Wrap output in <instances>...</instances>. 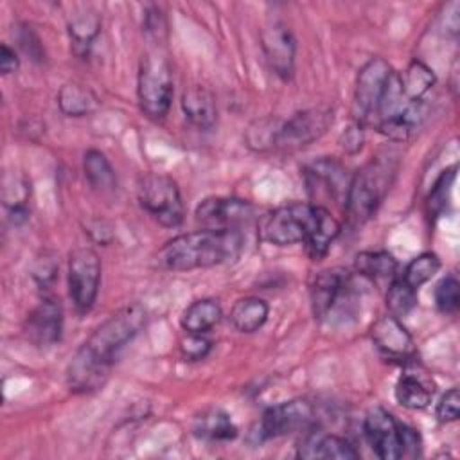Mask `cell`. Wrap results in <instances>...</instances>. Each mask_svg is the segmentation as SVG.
Instances as JSON below:
<instances>
[{
  "instance_id": "cell-10",
  "label": "cell",
  "mask_w": 460,
  "mask_h": 460,
  "mask_svg": "<svg viewBox=\"0 0 460 460\" xmlns=\"http://www.w3.org/2000/svg\"><path fill=\"white\" fill-rule=\"evenodd\" d=\"M314 424V408L307 399H291L270 406L261 419V437L275 438L307 431Z\"/></svg>"
},
{
  "instance_id": "cell-5",
  "label": "cell",
  "mask_w": 460,
  "mask_h": 460,
  "mask_svg": "<svg viewBox=\"0 0 460 460\" xmlns=\"http://www.w3.org/2000/svg\"><path fill=\"white\" fill-rule=\"evenodd\" d=\"M174 84L169 61L156 50L146 52L140 59L137 77V95L140 110L155 120L169 113Z\"/></svg>"
},
{
  "instance_id": "cell-7",
  "label": "cell",
  "mask_w": 460,
  "mask_h": 460,
  "mask_svg": "<svg viewBox=\"0 0 460 460\" xmlns=\"http://www.w3.org/2000/svg\"><path fill=\"white\" fill-rule=\"evenodd\" d=\"M392 72L394 68L383 58H372L361 66L352 99L354 122H358L359 126L376 122L377 110L385 97Z\"/></svg>"
},
{
  "instance_id": "cell-26",
  "label": "cell",
  "mask_w": 460,
  "mask_h": 460,
  "mask_svg": "<svg viewBox=\"0 0 460 460\" xmlns=\"http://www.w3.org/2000/svg\"><path fill=\"white\" fill-rule=\"evenodd\" d=\"M399 77H401L402 93H404L406 101H410V102L422 101V97L428 93V90L435 83L433 70L417 59H413L406 66V70L402 74H399Z\"/></svg>"
},
{
  "instance_id": "cell-1",
  "label": "cell",
  "mask_w": 460,
  "mask_h": 460,
  "mask_svg": "<svg viewBox=\"0 0 460 460\" xmlns=\"http://www.w3.org/2000/svg\"><path fill=\"white\" fill-rule=\"evenodd\" d=\"M146 323V309L129 304L104 320L72 356L66 368L68 388L86 394L101 388L117 359V354L140 332Z\"/></svg>"
},
{
  "instance_id": "cell-15",
  "label": "cell",
  "mask_w": 460,
  "mask_h": 460,
  "mask_svg": "<svg viewBox=\"0 0 460 460\" xmlns=\"http://www.w3.org/2000/svg\"><path fill=\"white\" fill-rule=\"evenodd\" d=\"M350 286V275L343 268H329L322 270L314 275L309 298L314 318H325L336 305V302L345 295Z\"/></svg>"
},
{
  "instance_id": "cell-23",
  "label": "cell",
  "mask_w": 460,
  "mask_h": 460,
  "mask_svg": "<svg viewBox=\"0 0 460 460\" xmlns=\"http://www.w3.org/2000/svg\"><path fill=\"white\" fill-rule=\"evenodd\" d=\"M58 106L68 117H86L97 110L99 99L90 88L79 83H66L59 88Z\"/></svg>"
},
{
  "instance_id": "cell-25",
  "label": "cell",
  "mask_w": 460,
  "mask_h": 460,
  "mask_svg": "<svg viewBox=\"0 0 460 460\" xmlns=\"http://www.w3.org/2000/svg\"><path fill=\"white\" fill-rule=\"evenodd\" d=\"M83 169L88 183L101 192H111L117 187V176L106 155L99 149H88L83 158Z\"/></svg>"
},
{
  "instance_id": "cell-37",
  "label": "cell",
  "mask_w": 460,
  "mask_h": 460,
  "mask_svg": "<svg viewBox=\"0 0 460 460\" xmlns=\"http://www.w3.org/2000/svg\"><path fill=\"white\" fill-rule=\"evenodd\" d=\"M18 41L25 54H29L32 59L41 61L43 59V47L40 43V38L34 34V31L29 25L18 27Z\"/></svg>"
},
{
  "instance_id": "cell-6",
  "label": "cell",
  "mask_w": 460,
  "mask_h": 460,
  "mask_svg": "<svg viewBox=\"0 0 460 460\" xmlns=\"http://www.w3.org/2000/svg\"><path fill=\"white\" fill-rule=\"evenodd\" d=\"M138 205L162 226L174 228L181 225L185 217V207L178 183L160 172H147L137 185Z\"/></svg>"
},
{
  "instance_id": "cell-12",
  "label": "cell",
  "mask_w": 460,
  "mask_h": 460,
  "mask_svg": "<svg viewBox=\"0 0 460 460\" xmlns=\"http://www.w3.org/2000/svg\"><path fill=\"white\" fill-rule=\"evenodd\" d=\"M363 429L367 442L383 460L401 458V422H397L385 408H372L365 415Z\"/></svg>"
},
{
  "instance_id": "cell-4",
  "label": "cell",
  "mask_w": 460,
  "mask_h": 460,
  "mask_svg": "<svg viewBox=\"0 0 460 460\" xmlns=\"http://www.w3.org/2000/svg\"><path fill=\"white\" fill-rule=\"evenodd\" d=\"M322 205L314 203H288L262 217L259 235L262 241L275 246H289L305 243L320 226Z\"/></svg>"
},
{
  "instance_id": "cell-32",
  "label": "cell",
  "mask_w": 460,
  "mask_h": 460,
  "mask_svg": "<svg viewBox=\"0 0 460 460\" xmlns=\"http://www.w3.org/2000/svg\"><path fill=\"white\" fill-rule=\"evenodd\" d=\"M279 119L266 117L261 120H255L246 129V142L248 147L253 151H271L275 149V137L279 129Z\"/></svg>"
},
{
  "instance_id": "cell-19",
  "label": "cell",
  "mask_w": 460,
  "mask_h": 460,
  "mask_svg": "<svg viewBox=\"0 0 460 460\" xmlns=\"http://www.w3.org/2000/svg\"><path fill=\"white\" fill-rule=\"evenodd\" d=\"M185 119L198 129L208 131L217 120V106L212 92L201 84L189 86L181 95Z\"/></svg>"
},
{
  "instance_id": "cell-9",
  "label": "cell",
  "mask_w": 460,
  "mask_h": 460,
  "mask_svg": "<svg viewBox=\"0 0 460 460\" xmlns=\"http://www.w3.org/2000/svg\"><path fill=\"white\" fill-rule=\"evenodd\" d=\"M332 110L327 106L307 108L293 113L288 120L279 122L275 149L293 151L318 140L332 124Z\"/></svg>"
},
{
  "instance_id": "cell-24",
  "label": "cell",
  "mask_w": 460,
  "mask_h": 460,
  "mask_svg": "<svg viewBox=\"0 0 460 460\" xmlns=\"http://www.w3.org/2000/svg\"><path fill=\"white\" fill-rule=\"evenodd\" d=\"M221 320V305L214 298H199L192 302L181 314V327L187 332L205 334Z\"/></svg>"
},
{
  "instance_id": "cell-11",
  "label": "cell",
  "mask_w": 460,
  "mask_h": 460,
  "mask_svg": "<svg viewBox=\"0 0 460 460\" xmlns=\"http://www.w3.org/2000/svg\"><path fill=\"white\" fill-rule=\"evenodd\" d=\"M261 49L270 70L282 81L291 79L295 72V36L284 22H270L261 31Z\"/></svg>"
},
{
  "instance_id": "cell-14",
  "label": "cell",
  "mask_w": 460,
  "mask_h": 460,
  "mask_svg": "<svg viewBox=\"0 0 460 460\" xmlns=\"http://www.w3.org/2000/svg\"><path fill=\"white\" fill-rule=\"evenodd\" d=\"M63 331V305L56 296H43V300L29 313L25 322V334L31 343L38 347H50L59 341Z\"/></svg>"
},
{
  "instance_id": "cell-33",
  "label": "cell",
  "mask_w": 460,
  "mask_h": 460,
  "mask_svg": "<svg viewBox=\"0 0 460 460\" xmlns=\"http://www.w3.org/2000/svg\"><path fill=\"white\" fill-rule=\"evenodd\" d=\"M460 304V284L456 275H446L435 288V305L444 314H455Z\"/></svg>"
},
{
  "instance_id": "cell-38",
  "label": "cell",
  "mask_w": 460,
  "mask_h": 460,
  "mask_svg": "<svg viewBox=\"0 0 460 460\" xmlns=\"http://www.w3.org/2000/svg\"><path fill=\"white\" fill-rule=\"evenodd\" d=\"M420 453V437L419 433L406 426L401 424V458H415Z\"/></svg>"
},
{
  "instance_id": "cell-21",
  "label": "cell",
  "mask_w": 460,
  "mask_h": 460,
  "mask_svg": "<svg viewBox=\"0 0 460 460\" xmlns=\"http://www.w3.org/2000/svg\"><path fill=\"white\" fill-rule=\"evenodd\" d=\"M192 431L198 438L208 442H225L235 438L237 435V428L232 422L230 415L219 408H208L196 415Z\"/></svg>"
},
{
  "instance_id": "cell-36",
  "label": "cell",
  "mask_w": 460,
  "mask_h": 460,
  "mask_svg": "<svg viewBox=\"0 0 460 460\" xmlns=\"http://www.w3.org/2000/svg\"><path fill=\"white\" fill-rule=\"evenodd\" d=\"M460 415V397H458V388L447 390L438 404H437V419L440 422H453Z\"/></svg>"
},
{
  "instance_id": "cell-35",
  "label": "cell",
  "mask_w": 460,
  "mask_h": 460,
  "mask_svg": "<svg viewBox=\"0 0 460 460\" xmlns=\"http://www.w3.org/2000/svg\"><path fill=\"white\" fill-rule=\"evenodd\" d=\"M212 349L210 340H207L203 334H194V332H187V336L180 341V350L181 354L190 359V361H198L203 359Z\"/></svg>"
},
{
  "instance_id": "cell-22",
  "label": "cell",
  "mask_w": 460,
  "mask_h": 460,
  "mask_svg": "<svg viewBox=\"0 0 460 460\" xmlns=\"http://www.w3.org/2000/svg\"><path fill=\"white\" fill-rule=\"evenodd\" d=\"M270 314V305L259 296L239 298L230 309V322L239 332L259 331Z\"/></svg>"
},
{
  "instance_id": "cell-39",
  "label": "cell",
  "mask_w": 460,
  "mask_h": 460,
  "mask_svg": "<svg viewBox=\"0 0 460 460\" xmlns=\"http://www.w3.org/2000/svg\"><path fill=\"white\" fill-rule=\"evenodd\" d=\"M56 271H58V266H56L54 259H52V257H43V259H38V261H36L32 277H34V280L38 282V286H43V288H45V286H49L50 282H54Z\"/></svg>"
},
{
  "instance_id": "cell-2",
  "label": "cell",
  "mask_w": 460,
  "mask_h": 460,
  "mask_svg": "<svg viewBox=\"0 0 460 460\" xmlns=\"http://www.w3.org/2000/svg\"><path fill=\"white\" fill-rule=\"evenodd\" d=\"M243 248L237 228H203L169 239L156 253V264L171 271L212 268L234 261Z\"/></svg>"
},
{
  "instance_id": "cell-20",
  "label": "cell",
  "mask_w": 460,
  "mask_h": 460,
  "mask_svg": "<svg viewBox=\"0 0 460 460\" xmlns=\"http://www.w3.org/2000/svg\"><path fill=\"white\" fill-rule=\"evenodd\" d=\"M66 29L74 52L84 56L101 31V16L92 7L79 5L66 16Z\"/></svg>"
},
{
  "instance_id": "cell-13",
  "label": "cell",
  "mask_w": 460,
  "mask_h": 460,
  "mask_svg": "<svg viewBox=\"0 0 460 460\" xmlns=\"http://www.w3.org/2000/svg\"><path fill=\"white\" fill-rule=\"evenodd\" d=\"M252 216L253 205L239 198H207L196 208V219L205 228H237Z\"/></svg>"
},
{
  "instance_id": "cell-30",
  "label": "cell",
  "mask_w": 460,
  "mask_h": 460,
  "mask_svg": "<svg viewBox=\"0 0 460 460\" xmlns=\"http://www.w3.org/2000/svg\"><path fill=\"white\" fill-rule=\"evenodd\" d=\"M438 270H440V259L435 253H431V252H424V253H420V255H417L415 259L410 261V264L406 266V270H404L401 279L406 284H410L413 289H419Z\"/></svg>"
},
{
  "instance_id": "cell-40",
  "label": "cell",
  "mask_w": 460,
  "mask_h": 460,
  "mask_svg": "<svg viewBox=\"0 0 460 460\" xmlns=\"http://www.w3.org/2000/svg\"><path fill=\"white\" fill-rule=\"evenodd\" d=\"M363 126H359L358 122H354L350 128H347L341 135V146L349 151V153H356L361 147L363 142Z\"/></svg>"
},
{
  "instance_id": "cell-8",
  "label": "cell",
  "mask_w": 460,
  "mask_h": 460,
  "mask_svg": "<svg viewBox=\"0 0 460 460\" xmlns=\"http://www.w3.org/2000/svg\"><path fill=\"white\" fill-rule=\"evenodd\" d=\"M101 259L88 246L75 248L68 257V295L77 313H88L101 286Z\"/></svg>"
},
{
  "instance_id": "cell-17",
  "label": "cell",
  "mask_w": 460,
  "mask_h": 460,
  "mask_svg": "<svg viewBox=\"0 0 460 460\" xmlns=\"http://www.w3.org/2000/svg\"><path fill=\"white\" fill-rule=\"evenodd\" d=\"M305 181L311 194L332 198L338 201L347 194L349 181L345 169L332 158H320L305 169Z\"/></svg>"
},
{
  "instance_id": "cell-28",
  "label": "cell",
  "mask_w": 460,
  "mask_h": 460,
  "mask_svg": "<svg viewBox=\"0 0 460 460\" xmlns=\"http://www.w3.org/2000/svg\"><path fill=\"white\" fill-rule=\"evenodd\" d=\"M354 268L368 279H388L397 271V261L388 252H359L354 259Z\"/></svg>"
},
{
  "instance_id": "cell-29",
  "label": "cell",
  "mask_w": 460,
  "mask_h": 460,
  "mask_svg": "<svg viewBox=\"0 0 460 460\" xmlns=\"http://www.w3.org/2000/svg\"><path fill=\"white\" fill-rule=\"evenodd\" d=\"M340 230H341V226H340V223L336 221V217H334L327 208H323V214H322V221H320L318 230L304 243L307 255H309L313 261L323 259V257L327 255L329 248H331V243L338 237Z\"/></svg>"
},
{
  "instance_id": "cell-16",
  "label": "cell",
  "mask_w": 460,
  "mask_h": 460,
  "mask_svg": "<svg viewBox=\"0 0 460 460\" xmlns=\"http://www.w3.org/2000/svg\"><path fill=\"white\" fill-rule=\"evenodd\" d=\"M374 345L390 359H411L415 354L411 334L401 323V320L394 314L381 316L370 331Z\"/></svg>"
},
{
  "instance_id": "cell-18",
  "label": "cell",
  "mask_w": 460,
  "mask_h": 460,
  "mask_svg": "<svg viewBox=\"0 0 460 460\" xmlns=\"http://www.w3.org/2000/svg\"><path fill=\"white\" fill-rule=\"evenodd\" d=\"M300 458L305 460H316V458H325V460H354L359 456L356 447L343 437L338 435H327L320 431L309 433L304 442L298 446Z\"/></svg>"
},
{
  "instance_id": "cell-27",
  "label": "cell",
  "mask_w": 460,
  "mask_h": 460,
  "mask_svg": "<svg viewBox=\"0 0 460 460\" xmlns=\"http://www.w3.org/2000/svg\"><path fill=\"white\" fill-rule=\"evenodd\" d=\"M433 388H429L420 377L413 374H404L397 379L395 399L401 406L408 410H422L431 402Z\"/></svg>"
},
{
  "instance_id": "cell-3",
  "label": "cell",
  "mask_w": 460,
  "mask_h": 460,
  "mask_svg": "<svg viewBox=\"0 0 460 460\" xmlns=\"http://www.w3.org/2000/svg\"><path fill=\"white\" fill-rule=\"evenodd\" d=\"M397 171L399 156L392 151H381L350 178L343 207L345 221L350 228L363 226L377 212Z\"/></svg>"
},
{
  "instance_id": "cell-41",
  "label": "cell",
  "mask_w": 460,
  "mask_h": 460,
  "mask_svg": "<svg viewBox=\"0 0 460 460\" xmlns=\"http://www.w3.org/2000/svg\"><path fill=\"white\" fill-rule=\"evenodd\" d=\"M18 65H20V61H18L16 52L7 43H2L0 45V70H2V74L7 75V74L16 72Z\"/></svg>"
},
{
  "instance_id": "cell-31",
  "label": "cell",
  "mask_w": 460,
  "mask_h": 460,
  "mask_svg": "<svg viewBox=\"0 0 460 460\" xmlns=\"http://www.w3.org/2000/svg\"><path fill=\"white\" fill-rule=\"evenodd\" d=\"M417 305V289L406 284L401 277L394 279L386 291V307L390 314L401 318L406 316Z\"/></svg>"
},
{
  "instance_id": "cell-34",
  "label": "cell",
  "mask_w": 460,
  "mask_h": 460,
  "mask_svg": "<svg viewBox=\"0 0 460 460\" xmlns=\"http://www.w3.org/2000/svg\"><path fill=\"white\" fill-rule=\"evenodd\" d=\"M455 178V167L453 169H447L440 174V178L437 180L435 187L431 189V194L428 198V214L429 216H438L444 207H446V198H447V192H449V185Z\"/></svg>"
}]
</instances>
